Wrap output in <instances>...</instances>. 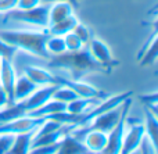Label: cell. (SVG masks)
<instances>
[{"label":"cell","instance_id":"7c38bea8","mask_svg":"<svg viewBox=\"0 0 158 154\" xmlns=\"http://www.w3.org/2000/svg\"><path fill=\"white\" fill-rule=\"evenodd\" d=\"M24 75H27V77L38 86L56 85V74L50 72L49 69L40 68V67H35V65L25 67L24 68Z\"/></svg>","mask_w":158,"mask_h":154},{"label":"cell","instance_id":"7402d4cb","mask_svg":"<svg viewBox=\"0 0 158 154\" xmlns=\"http://www.w3.org/2000/svg\"><path fill=\"white\" fill-rule=\"evenodd\" d=\"M46 50L50 56L61 54V53L67 52L65 42H64V36H57V35H50L46 40Z\"/></svg>","mask_w":158,"mask_h":154},{"label":"cell","instance_id":"d6a6232c","mask_svg":"<svg viewBox=\"0 0 158 154\" xmlns=\"http://www.w3.org/2000/svg\"><path fill=\"white\" fill-rule=\"evenodd\" d=\"M44 4H49V3H56V2H63V0H40Z\"/></svg>","mask_w":158,"mask_h":154},{"label":"cell","instance_id":"d4e9b609","mask_svg":"<svg viewBox=\"0 0 158 154\" xmlns=\"http://www.w3.org/2000/svg\"><path fill=\"white\" fill-rule=\"evenodd\" d=\"M72 32L78 36V39L82 42V43H83V46H86V44L90 42V39L93 38V36H92V31H90L86 25L81 24V22H78V24L75 25V28L72 29Z\"/></svg>","mask_w":158,"mask_h":154},{"label":"cell","instance_id":"7a4b0ae2","mask_svg":"<svg viewBox=\"0 0 158 154\" xmlns=\"http://www.w3.org/2000/svg\"><path fill=\"white\" fill-rule=\"evenodd\" d=\"M50 36L49 31H0V39L6 43L22 49L33 56L50 58L52 56L46 50V40Z\"/></svg>","mask_w":158,"mask_h":154},{"label":"cell","instance_id":"83f0119b","mask_svg":"<svg viewBox=\"0 0 158 154\" xmlns=\"http://www.w3.org/2000/svg\"><path fill=\"white\" fill-rule=\"evenodd\" d=\"M40 0H18L17 2V8L19 10H28V8H33L36 6L40 4Z\"/></svg>","mask_w":158,"mask_h":154},{"label":"cell","instance_id":"6da1fadb","mask_svg":"<svg viewBox=\"0 0 158 154\" xmlns=\"http://www.w3.org/2000/svg\"><path fill=\"white\" fill-rule=\"evenodd\" d=\"M50 69H65L71 72V79L79 81L83 75L90 72L106 74L104 68L92 57L87 46H83L77 52H64L50 57L47 64Z\"/></svg>","mask_w":158,"mask_h":154},{"label":"cell","instance_id":"5b68a950","mask_svg":"<svg viewBox=\"0 0 158 154\" xmlns=\"http://www.w3.org/2000/svg\"><path fill=\"white\" fill-rule=\"evenodd\" d=\"M86 46H87V49H89V53L92 54V57L104 68L106 74H111L112 69L119 65V61L112 57L108 46H107L103 40L92 38Z\"/></svg>","mask_w":158,"mask_h":154},{"label":"cell","instance_id":"44dd1931","mask_svg":"<svg viewBox=\"0 0 158 154\" xmlns=\"http://www.w3.org/2000/svg\"><path fill=\"white\" fill-rule=\"evenodd\" d=\"M78 18L72 14V15L67 17L65 19H63V21L57 22V24L54 25H50L49 28H47V31H49L50 35H57V36H64L65 33L68 32H72V29L75 28V25L78 24Z\"/></svg>","mask_w":158,"mask_h":154},{"label":"cell","instance_id":"2e32d148","mask_svg":"<svg viewBox=\"0 0 158 154\" xmlns=\"http://www.w3.org/2000/svg\"><path fill=\"white\" fill-rule=\"evenodd\" d=\"M35 131L36 129L29 131V132H24V133H17L14 136L13 144H11V147L8 149V152L6 154H29L31 143H32Z\"/></svg>","mask_w":158,"mask_h":154},{"label":"cell","instance_id":"d6986e66","mask_svg":"<svg viewBox=\"0 0 158 154\" xmlns=\"http://www.w3.org/2000/svg\"><path fill=\"white\" fill-rule=\"evenodd\" d=\"M144 131H146V138L148 139L150 144L153 149L157 152L158 147V119L154 113L146 108V124H144Z\"/></svg>","mask_w":158,"mask_h":154},{"label":"cell","instance_id":"5bb4252c","mask_svg":"<svg viewBox=\"0 0 158 154\" xmlns=\"http://www.w3.org/2000/svg\"><path fill=\"white\" fill-rule=\"evenodd\" d=\"M72 14H74V7L67 0L53 3V6L49 7V27L63 21Z\"/></svg>","mask_w":158,"mask_h":154},{"label":"cell","instance_id":"cb8c5ba5","mask_svg":"<svg viewBox=\"0 0 158 154\" xmlns=\"http://www.w3.org/2000/svg\"><path fill=\"white\" fill-rule=\"evenodd\" d=\"M139 100L142 102V104L146 106V108H147V110H150L151 113H154L157 115V113H158V93H157V92L140 94Z\"/></svg>","mask_w":158,"mask_h":154},{"label":"cell","instance_id":"603a6c76","mask_svg":"<svg viewBox=\"0 0 158 154\" xmlns=\"http://www.w3.org/2000/svg\"><path fill=\"white\" fill-rule=\"evenodd\" d=\"M53 100H57V102H61V103H69L72 102V100L78 99V94L75 93L74 90H71L69 88H67V86H57V89L54 90V93H53L52 96Z\"/></svg>","mask_w":158,"mask_h":154},{"label":"cell","instance_id":"3957f363","mask_svg":"<svg viewBox=\"0 0 158 154\" xmlns=\"http://www.w3.org/2000/svg\"><path fill=\"white\" fill-rule=\"evenodd\" d=\"M131 106H132V97H128L122 104H119L118 107L111 108V110L106 111V113L100 114V115L94 117L86 127H82V128H75L72 129L71 135L74 138L82 140L83 139V135L87 132V131H100V132L104 133H108L115 125L119 122L121 117L123 115V113L128 110H131Z\"/></svg>","mask_w":158,"mask_h":154},{"label":"cell","instance_id":"30bf717a","mask_svg":"<svg viewBox=\"0 0 158 154\" xmlns=\"http://www.w3.org/2000/svg\"><path fill=\"white\" fill-rule=\"evenodd\" d=\"M15 71L11 60L0 58V86L4 89L8 97V106L14 104V85H15Z\"/></svg>","mask_w":158,"mask_h":154},{"label":"cell","instance_id":"52a82bcc","mask_svg":"<svg viewBox=\"0 0 158 154\" xmlns=\"http://www.w3.org/2000/svg\"><path fill=\"white\" fill-rule=\"evenodd\" d=\"M56 85H63L69 88L71 90H74L78 94V97H83V99H107V94L103 90H98L97 88L89 85V83L82 82L81 79L75 81V79H68V78L60 77L56 74Z\"/></svg>","mask_w":158,"mask_h":154},{"label":"cell","instance_id":"4fadbf2b","mask_svg":"<svg viewBox=\"0 0 158 154\" xmlns=\"http://www.w3.org/2000/svg\"><path fill=\"white\" fill-rule=\"evenodd\" d=\"M56 154H93L90 150L85 146V143L79 139L74 138L71 133L65 135L60 140V147H58Z\"/></svg>","mask_w":158,"mask_h":154},{"label":"cell","instance_id":"f1b7e54d","mask_svg":"<svg viewBox=\"0 0 158 154\" xmlns=\"http://www.w3.org/2000/svg\"><path fill=\"white\" fill-rule=\"evenodd\" d=\"M17 2L18 0H0V13H8L17 8Z\"/></svg>","mask_w":158,"mask_h":154},{"label":"cell","instance_id":"4316f807","mask_svg":"<svg viewBox=\"0 0 158 154\" xmlns=\"http://www.w3.org/2000/svg\"><path fill=\"white\" fill-rule=\"evenodd\" d=\"M14 136L11 133H0V154H6L14 142Z\"/></svg>","mask_w":158,"mask_h":154},{"label":"cell","instance_id":"277c9868","mask_svg":"<svg viewBox=\"0 0 158 154\" xmlns=\"http://www.w3.org/2000/svg\"><path fill=\"white\" fill-rule=\"evenodd\" d=\"M49 4L40 3L39 6H36L33 8H28V10L14 8V10L8 11L6 19L25 22V24L36 25V27L40 28H49Z\"/></svg>","mask_w":158,"mask_h":154},{"label":"cell","instance_id":"9a60e30c","mask_svg":"<svg viewBox=\"0 0 158 154\" xmlns=\"http://www.w3.org/2000/svg\"><path fill=\"white\" fill-rule=\"evenodd\" d=\"M82 142L90 150V153L98 154L107 143V133L100 132V131H87L83 135Z\"/></svg>","mask_w":158,"mask_h":154},{"label":"cell","instance_id":"ba28073f","mask_svg":"<svg viewBox=\"0 0 158 154\" xmlns=\"http://www.w3.org/2000/svg\"><path fill=\"white\" fill-rule=\"evenodd\" d=\"M58 85H46V86H39L35 92H33L31 96H28L27 99L21 100V102H17L19 104V107L22 108V111L27 115L28 113L39 108L40 106H43L46 102H49L52 99L54 90L57 89Z\"/></svg>","mask_w":158,"mask_h":154},{"label":"cell","instance_id":"ac0fdd59","mask_svg":"<svg viewBox=\"0 0 158 154\" xmlns=\"http://www.w3.org/2000/svg\"><path fill=\"white\" fill-rule=\"evenodd\" d=\"M65 107H67L65 103H61V102H57V100L50 99L49 102H46L43 106H40L39 108L31 111V113H28L27 115L35 117V118H42V117H47V118H49L50 115H54V114H57V113L65 111Z\"/></svg>","mask_w":158,"mask_h":154},{"label":"cell","instance_id":"8992f818","mask_svg":"<svg viewBox=\"0 0 158 154\" xmlns=\"http://www.w3.org/2000/svg\"><path fill=\"white\" fill-rule=\"evenodd\" d=\"M126 125H129V129L123 133L122 147H121L119 154H131L132 152L137 150L146 136L144 124L139 121H131L126 118Z\"/></svg>","mask_w":158,"mask_h":154},{"label":"cell","instance_id":"ffe728a7","mask_svg":"<svg viewBox=\"0 0 158 154\" xmlns=\"http://www.w3.org/2000/svg\"><path fill=\"white\" fill-rule=\"evenodd\" d=\"M100 102L101 99H83V97H78V99L67 103L65 111L69 114H82Z\"/></svg>","mask_w":158,"mask_h":154},{"label":"cell","instance_id":"9c48e42d","mask_svg":"<svg viewBox=\"0 0 158 154\" xmlns=\"http://www.w3.org/2000/svg\"><path fill=\"white\" fill-rule=\"evenodd\" d=\"M128 114H129V110L123 113L119 122L107 133V143L104 146V149L98 154H119L121 147H122V139H123V133H125Z\"/></svg>","mask_w":158,"mask_h":154},{"label":"cell","instance_id":"1f68e13d","mask_svg":"<svg viewBox=\"0 0 158 154\" xmlns=\"http://www.w3.org/2000/svg\"><path fill=\"white\" fill-rule=\"evenodd\" d=\"M67 2H68L69 4H71L72 7H74V10L78 7V0H67Z\"/></svg>","mask_w":158,"mask_h":154},{"label":"cell","instance_id":"4dcf8cb0","mask_svg":"<svg viewBox=\"0 0 158 154\" xmlns=\"http://www.w3.org/2000/svg\"><path fill=\"white\" fill-rule=\"evenodd\" d=\"M8 106V97L7 94H6L4 89L0 86V110H3L4 107H7Z\"/></svg>","mask_w":158,"mask_h":154},{"label":"cell","instance_id":"e0dca14e","mask_svg":"<svg viewBox=\"0 0 158 154\" xmlns=\"http://www.w3.org/2000/svg\"><path fill=\"white\" fill-rule=\"evenodd\" d=\"M38 88L39 86L35 85L27 75H22V77L17 78L15 85H14V103L27 99V97L31 96Z\"/></svg>","mask_w":158,"mask_h":154},{"label":"cell","instance_id":"8fae6325","mask_svg":"<svg viewBox=\"0 0 158 154\" xmlns=\"http://www.w3.org/2000/svg\"><path fill=\"white\" fill-rule=\"evenodd\" d=\"M157 28L154 29V32L151 33L150 39L144 43V46L142 47L139 56H137V61H139L140 67H148L153 65L157 60V52H158V43H157Z\"/></svg>","mask_w":158,"mask_h":154},{"label":"cell","instance_id":"484cf974","mask_svg":"<svg viewBox=\"0 0 158 154\" xmlns=\"http://www.w3.org/2000/svg\"><path fill=\"white\" fill-rule=\"evenodd\" d=\"M64 42H65L67 52H77V50L83 47V43L78 39V36L74 32H68L64 35Z\"/></svg>","mask_w":158,"mask_h":154},{"label":"cell","instance_id":"836d02e7","mask_svg":"<svg viewBox=\"0 0 158 154\" xmlns=\"http://www.w3.org/2000/svg\"><path fill=\"white\" fill-rule=\"evenodd\" d=\"M131 154H142V153H140V149H137V150H135V152H132Z\"/></svg>","mask_w":158,"mask_h":154},{"label":"cell","instance_id":"f546056e","mask_svg":"<svg viewBox=\"0 0 158 154\" xmlns=\"http://www.w3.org/2000/svg\"><path fill=\"white\" fill-rule=\"evenodd\" d=\"M140 153L142 154H156V150L153 149V146L150 144V142H148V139L144 136V139L142 140V143H140Z\"/></svg>","mask_w":158,"mask_h":154}]
</instances>
